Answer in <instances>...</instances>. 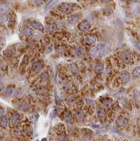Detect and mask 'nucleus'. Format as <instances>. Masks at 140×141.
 Segmentation results:
<instances>
[{
	"label": "nucleus",
	"instance_id": "1",
	"mask_svg": "<svg viewBox=\"0 0 140 141\" xmlns=\"http://www.w3.org/2000/svg\"><path fill=\"white\" fill-rule=\"evenodd\" d=\"M91 28L90 23L87 21H83L80 22L78 25V29L82 32L87 31Z\"/></svg>",
	"mask_w": 140,
	"mask_h": 141
},
{
	"label": "nucleus",
	"instance_id": "2",
	"mask_svg": "<svg viewBox=\"0 0 140 141\" xmlns=\"http://www.w3.org/2000/svg\"><path fill=\"white\" fill-rule=\"evenodd\" d=\"M105 49H106L105 45L104 43H100L95 47V49L94 50V52H95V54H97L98 56L100 57L104 54Z\"/></svg>",
	"mask_w": 140,
	"mask_h": 141
},
{
	"label": "nucleus",
	"instance_id": "3",
	"mask_svg": "<svg viewBox=\"0 0 140 141\" xmlns=\"http://www.w3.org/2000/svg\"><path fill=\"white\" fill-rule=\"evenodd\" d=\"M60 9L63 13L68 14L72 11V6L70 4H69L68 3H63L60 6Z\"/></svg>",
	"mask_w": 140,
	"mask_h": 141
},
{
	"label": "nucleus",
	"instance_id": "4",
	"mask_svg": "<svg viewBox=\"0 0 140 141\" xmlns=\"http://www.w3.org/2000/svg\"><path fill=\"white\" fill-rule=\"evenodd\" d=\"M20 121V116L16 113H11V122L13 124H18Z\"/></svg>",
	"mask_w": 140,
	"mask_h": 141
},
{
	"label": "nucleus",
	"instance_id": "5",
	"mask_svg": "<svg viewBox=\"0 0 140 141\" xmlns=\"http://www.w3.org/2000/svg\"><path fill=\"white\" fill-rule=\"evenodd\" d=\"M31 26L36 30L37 31H43L44 30V26L43 25L40 23V22H36V21H32L31 23Z\"/></svg>",
	"mask_w": 140,
	"mask_h": 141
},
{
	"label": "nucleus",
	"instance_id": "6",
	"mask_svg": "<svg viewBox=\"0 0 140 141\" xmlns=\"http://www.w3.org/2000/svg\"><path fill=\"white\" fill-rule=\"evenodd\" d=\"M116 124L120 126V127H123V126H125L127 124V120L124 118V117H119L118 119H116Z\"/></svg>",
	"mask_w": 140,
	"mask_h": 141
},
{
	"label": "nucleus",
	"instance_id": "7",
	"mask_svg": "<svg viewBox=\"0 0 140 141\" xmlns=\"http://www.w3.org/2000/svg\"><path fill=\"white\" fill-rule=\"evenodd\" d=\"M121 59L125 62H129L131 60V55L127 52H123L121 54Z\"/></svg>",
	"mask_w": 140,
	"mask_h": 141
},
{
	"label": "nucleus",
	"instance_id": "8",
	"mask_svg": "<svg viewBox=\"0 0 140 141\" xmlns=\"http://www.w3.org/2000/svg\"><path fill=\"white\" fill-rule=\"evenodd\" d=\"M75 117L78 121H82L85 119V114L82 111L78 110L75 114Z\"/></svg>",
	"mask_w": 140,
	"mask_h": 141
},
{
	"label": "nucleus",
	"instance_id": "9",
	"mask_svg": "<svg viewBox=\"0 0 140 141\" xmlns=\"http://www.w3.org/2000/svg\"><path fill=\"white\" fill-rule=\"evenodd\" d=\"M68 23H70V24H75L77 22H78L79 21V16L78 15H73V16H70L68 18Z\"/></svg>",
	"mask_w": 140,
	"mask_h": 141
},
{
	"label": "nucleus",
	"instance_id": "10",
	"mask_svg": "<svg viewBox=\"0 0 140 141\" xmlns=\"http://www.w3.org/2000/svg\"><path fill=\"white\" fill-rule=\"evenodd\" d=\"M85 41L88 45H93L96 42V38L92 36H87L85 38Z\"/></svg>",
	"mask_w": 140,
	"mask_h": 141
},
{
	"label": "nucleus",
	"instance_id": "11",
	"mask_svg": "<svg viewBox=\"0 0 140 141\" xmlns=\"http://www.w3.org/2000/svg\"><path fill=\"white\" fill-rule=\"evenodd\" d=\"M32 68L35 71H39L42 68V63L40 62L34 63L33 65H32Z\"/></svg>",
	"mask_w": 140,
	"mask_h": 141
},
{
	"label": "nucleus",
	"instance_id": "12",
	"mask_svg": "<svg viewBox=\"0 0 140 141\" xmlns=\"http://www.w3.org/2000/svg\"><path fill=\"white\" fill-rule=\"evenodd\" d=\"M19 108L20 110H22V111H27V110L29 109V105L27 102H22L20 104H19Z\"/></svg>",
	"mask_w": 140,
	"mask_h": 141
},
{
	"label": "nucleus",
	"instance_id": "13",
	"mask_svg": "<svg viewBox=\"0 0 140 141\" xmlns=\"http://www.w3.org/2000/svg\"><path fill=\"white\" fill-rule=\"evenodd\" d=\"M0 125L2 128H4L7 127V125H8V119H7V118L6 116H4V117L1 118V121H0Z\"/></svg>",
	"mask_w": 140,
	"mask_h": 141
},
{
	"label": "nucleus",
	"instance_id": "14",
	"mask_svg": "<svg viewBox=\"0 0 140 141\" xmlns=\"http://www.w3.org/2000/svg\"><path fill=\"white\" fill-rule=\"evenodd\" d=\"M14 91H15V88L14 86H9L6 88V94L7 95H11L14 93Z\"/></svg>",
	"mask_w": 140,
	"mask_h": 141
},
{
	"label": "nucleus",
	"instance_id": "15",
	"mask_svg": "<svg viewBox=\"0 0 140 141\" xmlns=\"http://www.w3.org/2000/svg\"><path fill=\"white\" fill-rule=\"evenodd\" d=\"M132 74H133L134 77H135V78H139V77H140V66H138V67L135 68L133 70Z\"/></svg>",
	"mask_w": 140,
	"mask_h": 141
},
{
	"label": "nucleus",
	"instance_id": "16",
	"mask_svg": "<svg viewBox=\"0 0 140 141\" xmlns=\"http://www.w3.org/2000/svg\"><path fill=\"white\" fill-rule=\"evenodd\" d=\"M47 28L49 32H54L57 30L58 26L56 24H50V25L47 26Z\"/></svg>",
	"mask_w": 140,
	"mask_h": 141
},
{
	"label": "nucleus",
	"instance_id": "17",
	"mask_svg": "<svg viewBox=\"0 0 140 141\" xmlns=\"http://www.w3.org/2000/svg\"><path fill=\"white\" fill-rule=\"evenodd\" d=\"M23 33H24V35H26V36H31V35H33L34 32H33V31L32 30L31 28H25L24 29V31H23Z\"/></svg>",
	"mask_w": 140,
	"mask_h": 141
},
{
	"label": "nucleus",
	"instance_id": "18",
	"mask_svg": "<svg viewBox=\"0 0 140 141\" xmlns=\"http://www.w3.org/2000/svg\"><path fill=\"white\" fill-rule=\"evenodd\" d=\"M97 115L100 119H104L106 116V112L102 109H99L97 110Z\"/></svg>",
	"mask_w": 140,
	"mask_h": 141
},
{
	"label": "nucleus",
	"instance_id": "19",
	"mask_svg": "<svg viewBox=\"0 0 140 141\" xmlns=\"http://www.w3.org/2000/svg\"><path fill=\"white\" fill-rule=\"evenodd\" d=\"M104 71V66L103 65L100 64V63H97L95 66V71L96 73H101Z\"/></svg>",
	"mask_w": 140,
	"mask_h": 141
},
{
	"label": "nucleus",
	"instance_id": "20",
	"mask_svg": "<svg viewBox=\"0 0 140 141\" xmlns=\"http://www.w3.org/2000/svg\"><path fill=\"white\" fill-rule=\"evenodd\" d=\"M62 90L63 91H65V92H68V91H70L71 90V85L70 83H64L62 85Z\"/></svg>",
	"mask_w": 140,
	"mask_h": 141
},
{
	"label": "nucleus",
	"instance_id": "21",
	"mask_svg": "<svg viewBox=\"0 0 140 141\" xmlns=\"http://www.w3.org/2000/svg\"><path fill=\"white\" fill-rule=\"evenodd\" d=\"M75 54L78 57H82L84 54V50L82 47H78L75 50Z\"/></svg>",
	"mask_w": 140,
	"mask_h": 141
},
{
	"label": "nucleus",
	"instance_id": "22",
	"mask_svg": "<svg viewBox=\"0 0 140 141\" xmlns=\"http://www.w3.org/2000/svg\"><path fill=\"white\" fill-rule=\"evenodd\" d=\"M8 21V16L7 15H2L1 16H0V23L1 24H5Z\"/></svg>",
	"mask_w": 140,
	"mask_h": 141
},
{
	"label": "nucleus",
	"instance_id": "23",
	"mask_svg": "<svg viewBox=\"0 0 140 141\" xmlns=\"http://www.w3.org/2000/svg\"><path fill=\"white\" fill-rule=\"evenodd\" d=\"M8 10V6L6 4H1L0 6V11L2 14H4Z\"/></svg>",
	"mask_w": 140,
	"mask_h": 141
},
{
	"label": "nucleus",
	"instance_id": "24",
	"mask_svg": "<svg viewBox=\"0 0 140 141\" xmlns=\"http://www.w3.org/2000/svg\"><path fill=\"white\" fill-rule=\"evenodd\" d=\"M64 118H65V121L66 122H70V121H71V119H72V115H71L70 113L67 112V113L65 114Z\"/></svg>",
	"mask_w": 140,
	"mask_h": 141
},
{
	"label": "nucleus",
	"instance_id": "25",
	"mask_svg": "<svg viewBox=\"0 0 140 141\" xmlns=\"http://www.w3.org/2000/svg\"><path fill=\"white\" fill-rule=\"evenodd\" d=\"M37 93H38L39 94H45V93H46L47 89H45V88H43V87H39L38 88H37Z\"/></svg>",
	"mask_w": 140,
	"mask_h": 141
},
{
	"label": "nucleus",
	"instance_id": "26",
	"mask_svg": "<svg viewBox=\"0 0 140 141\" xmlns=\"http://www.w3.org/2000/svg\"><path fill=\"white\" fill-rule=\"evenodd\" d=\"M56 3H57V1H49L48 4H47V6H46V9H51V7L54 6V5Z\"/></svg>",
	"mask_w": 140,
	"mask_h": 141
},
{
	"label": "nucleus",
	"instance_id": "27",
	"mask_svg": "<svg viewBox=\"0 0 140 141\" xmlns=\"http://www.w3.org/2000/svg\"><path fill=\"white\" fill-rule=\"evenodd\" d=\"M53 49H54L53 45H52V44H49V45L47 47V48H46L45 52H46V53H49V52H51L53 51Z\"/></svg>",
	"mask_w": 140,
	"mask_h": 141
},
{
	"label": "nucleus",
	"instance_id": "28",
	"mask_svg": "<svg viewBox=\"0 0 140 141\" xmlns=\"http://www.w3.org/2000/svg\"><path fill=\"white\" fill-rule=\"evenodd\" d=\"M111 105H112V104H111V102H109V101H106V102L104 103V107L105 108H106V109H109V108L111 107Z\"/></svg>",
	"mask_w": 140,
	"mask_h": 141
},
{
	"label": "nucleus",
	"instance_id": "29",
	"mask_svg": "<svg viewBox=\"0 0 140 141\" xmlns=\"http://www.w3.org/2000/svg\"><path fill=\"white\" fill-rule=\"evenodd\" d=\"M130 78V76L128 74H125L124 76H123V80L124 83H126L127 81H128V80Z\"/></svg>",
	"mask_w": 140,
	"mask_h": 141
},
{
	"label": "nucleus",
	"instance_id": "30",
	"mask_svg": "<svg viewBox=\"0 0 140 141\" xmlns=\"http://www.w3.org/2000/svg\"><path fill=\"white\" fill-rule=\"evenodd\" d=\"M47 77H48V75H47V73H43L40 76V78L42 79H43V80H47Z\"/></svg>",
	"mask_w": 140,
	"mask_h": 141
},
{
	"label": "nucleus",
	"instance_id": "31",
	"mask_svg": "<svg viewBox=\"0 0 140 141\" xmlns=\"http://www.w3.org/2000/svg\"><path fill=\"white\" fill-rule=\"evenodd\" d=\"M4 114V110H3L2 108H0V118L3 116Z\"/></svg>",
	"mask_w": 140,
	"mask_h": 141
},
{
	"label": "nucleus",
	"instance_id": "32",
	"mask_svg": "<svg viewBox=\"0 0 140 141\" xmlns=\"http://www.w3.org/2000/svg\"><path fill=\"white\" fill-rule=\"evenodd\" d=\"M3 89H4V85L0 82V91H1V90H2Z\"/></svg>",
	"mask_w": 140,
	"mask_h": 141
},
{
	"label": "nucleus",
	"instance_id": "33",
	"mask_svg": "<svg viewBox=\"0 0 140 141\" xmlns=\"http://www.w3.org/2000/svg\"><path fill=\"white\" fill-rule=\"evenodd\" d=\"M1 75L0 74V81H1Z\"/></svg>",
	"mask_w": 140,
	"mask_h": 141
},
{
	"label": "nucleus",
	"instance_id": "34",
	"mask_svg": "<svg viewBox=\"0 0 140 141\" xmlns=\"http://www.w3.org/2000/svg\"><path fill=\"white\" fill-rule=\"evenodd\" d=\"M38 141V140H36V141Z\"/></svg>",
	"mask_w": 140,
	"mask_h": 141
}]
</instances>
